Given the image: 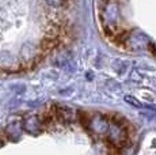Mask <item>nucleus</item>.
Returning <instances> with one entry per match:
<instances>
[{"label":"nucleus","instance_id":"obj_1","mask_svg":"<svg viewBox=\"0 0 156 155\" xmlns=\"http://www.w3.org/2000/svg\"><path fill=\"white\" fill-rule=\"evenodd\" d=\"M48 3H50L52 5H60L62 3V0H48Z\"/></svg>","mask_w":156,"mask_h":155}]
</instances>
